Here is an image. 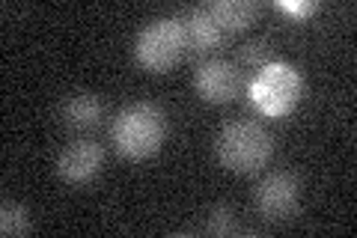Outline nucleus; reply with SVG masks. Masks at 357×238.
Wrapping results in <instances>:
<instances>
[{"label":"nucleus","mask_w":357,"mask_h":238,"mask_svg":"<svg viewBox=\"0 0 357 238\" xmlns=\"http://www.w3.org/2000/svg\"><path fill=\"white\" fill-rule=\"evenodd\" d=\"M167 134V117L155 101H134V105L122 107L116 113L114 126H110V137L119 155L131 158V161H143L161 149Z\"/></svg>","instance_id":"1"},{"label":"nucleus","mask_w":357,"mask_h":238,"mask_svg":"<svg viewBox=\"0 0 357 238\" xmlns=\"http://www.w3.org/2000/svg\"><path fill=\"white\" fill-rule=\"evenodd\" d=\"M215 149L220 164L232 170V173H241V176H250V173H259V170L271 161L274 155V137L262 122L256 119H236L229 126H223L218 140H215Z\"/></svg>","instance_id":"2"},{"label":"nucleus","mask_w":357,"mask_h":238,"mask_svg":"<svg viewBox=\"0 0 357 238\" xmlns=\"http://www.w3.org/2000/svg\"><path fill=\"white\" fill-rule=\"evenodd\" d=\"M301 89H304V77H301L295 66L274 60L256 72V77L250 81V98L259 107V113L277 119L295 110Z\"/></svg>","instance_id":"3"},{"label":"nucleus","mask_w":357,"mask_h":238,"mask_svg":"<svg viewBox=\"0 0 357 238\" xmlns=\"http://www.w3.org/2000/svg\"><path fill=\"white\" fill-rule=\"evenodd\" d=\"M188 51V39H185V24L178 21V15H167V18H155L146 27L140 30L134 54L137 63L149 72H167L182 60Z\"/></svg>","instance_id":"4"},{"label":"nucleus","mask_w":357,"mask_h":238,"mask_svg":"<svg viewBox=\"0 0 357 238\" xmlns=\"http://www.w3.org/2000/svg\"><path fill=\"white\" fill-rule=\"evenodd\" d=\"M253 202L265 221L271 223L292 221L301 209V179L295 173H286V170L265 176L259 188H256Z\"/></svg>","instance_id":"5"},{"label":"nucleus","mask_w":357,"mask_h":238,"mask_svg":"<svg viewBox=\"0 0 357 238\" xmlns=\"http://www.w3.org/2000/svg\"><path fill=\"white\" fill-rule=\"evenodd\" d=\"M194 84H197V93L199 98L211 101V105H227L241 93V69L232 60H206L197 66V75H194Z\"/></svg>","instance_id":"6"},{"label":"nucleus","mask_w":357,"mask_h":238,"mask_svg":"<svg viewBox=\"0 0 357 238\" xmlns=\"http://www.w3.org/2000/svg\"><path fill=\"white\" fill-rule=\"evenodd\" d=\"M105 164V146L96 140H75L69 143L57 158V173L60 179L72 185H84L89 179L98 176Z\"/></svg>","instance_id":"7"},{"label":"nucleus","mask_w":357,"mask_h":238,"mask_svg":"<svg viewBox=\"0 0 357 238\" xmlns=\"http://www.w3.org/2000/svg\"><path fill=\"white\" fill-rule=\"evenodd\" d=\"M178 21L185 24V39H188V51L185 57H206L211 54L220 45L223 39V30L215 18H211V13L206 6H191V9H182V13H176Z\"/></svg>","instance_id":"8"},{"label":"nucleus","mask_w":357,"mask_h":238,"mask_svg":"<svg viewBox=\"0 0 357 238\" xmlns=\"http://www.w3.org/2000/svg\"><path fill=\"white\" fill-rule=\"evenodd\" d=\"M60 117L66 122V128L72 131H93L102 126L105 119V105L96 93H72L63 101Z\"/></svg>","instance_id":"9"},{"label":"nucleus","mask_w":357,"mask_h":238,"mask_svg":"<svg viewBox=\"0 0 357 238\" xmlns=\"http://www.w3.org/2000/svg\"><path fill=\"white\" fill-rule=\"evenodd\" d=\"M206 9L220 24V30H244L259 15V3H253V0H215Z\"/></svg>","instance_id":"10"},{"label":"nucleus","mask_w":357,"mask_h":238,"mask_svg":"<svg viewBox=\"0 0 357 238\" xmlns=\"http://www.w3.org/2000/svg\"><path fill=\"white\" fill-rule=\"evenodd\" d=\"M203 230L208 235H218V238H229V235H238L241 232V223H238V214L232 211V206H215L208 211V218H206V226Z\"/></svg>","instance_id":"11"},{"label":"nucleus","mask_w":357,"mask_h":238,"mask_svg":"<svg viewBox=\"0 0 357 238\" xmlns=\"http://www.w3.org/2000/svg\"><path fill=\"white\" fill-rule=\"evenodd\" d=\"M0 232L3 235H27L30 232V211L21 202L3 200L0 206Z\"/></svg>","instance_id":"12"},{"label":"nucleus","mask_w":357,"mask_h":238,"mask_svg":"<svg viewBox=\"0 0 357 238\" xmlns=\"http://www.w3.org/2000/svg\"><path fill=\"white\" fill-rule=\"evenodd\" d=\"M268 63H274V54H271V45L265 39H250L238 48V63L236 66H248V69H265Z\"/></svg>","instance_id":"13"},{"label":"nucleus","mask_w":357,"mask_h":238,"mask_svg":"<svg viewBox=\"0 0 357 238\" xmlns=\"http://www.w3.org/2000/svg\"><path fill=\"white\" fill-rule=\"evenodd\" d=\"M286 13H292V15H310V13H316V3L312 0H298V3H292V0H283L280 3Z\"/></svg>","instance_id":"14"}]
</instances>
